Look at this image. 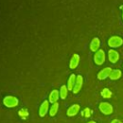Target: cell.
<instances>
[{"instance_id": "1", "label": "cell", "mask_w": 123, "mask_h": 123, "mask_svg": "<svg viewBox=\"0 0 123 123\" xmlns=\"http://www.w3.org/2000/svg\"><path fill=\"white\" fill-rule=\"evenodd\" d=\"M123 45V38L119 36H111L108 39V46L111 47V49L118 48Z\"/></svg>"}, {"instance_id": "2", "label": "cell", "mask_w": 123, "mask_h": 123, "mask_svg": "<svg viewBox=\"0 0 123 123\" xmlns=\"http://www.w3.org/2000/svg\"><path fill=\"white\" fill-rule=\"evenodd\" d=\"M98 109L105 115H111L113 112V107L109 102H105V101L104 102H100V104L98 106Z\"/></svg>"}, {"instance_id": "3", "label": "cell", "mask_w": 123, "mask_h": 123, "mask_svg": "<svg viewBox=\"0 0 123 123\" xmlns=\"http://www.w3.org/2000/svg\"><path fill=\"white\" fill-rule=\"evenodd\" d=\"M18 103H19L18 99L12 95H7L3 99V104L7 108H14L18 105Z\"/></svg>"}, {"instance_id": "4", "label": "cell", "mask_w": 123, "mask_h": 123, "mask_svg": "<svg viewBox=\"0 0 123 123\" xmlns=\"http://www.w3.org/2000/svg\"><path fill=\"white\" fill-rule=\"evenodd\" d=\"M93 61L95 62V64L102 65L106 61V53H105V51L103 49H99L97 52H95L94 56H93Z\"/></svg>"}, {"instance_id": "5", "label": "cell", "mask_w": 123, "mask_h": 123, "mask_svg": "<svg viewBox=\"0 0 123 123\" xmlns=\"http://www.w3.org/2000/svg\"><path fill=\"white\" fill-rule=\"evenodd\" d=\"M49 103H50V102H49L48 100H44V101L41 103V105H40V107H39V109H38V115H39L40 117L45 116V115L47 114V112H49V109H50Z\"/></svg>"}, {"instance_id": "6", "label": "cell", "mask_w": 123, "mask_h": 123, "mask_svg": "<svg viewBox=\"0 0 123 123\" xmlns=\"http://www.w3.org/2000/svg\"><path fill=\"white\" fill-rule=\"evenodd\" d=\"M108 58H109L110 62H111V63H116V62H118L120 56H119V53H118L115 49H111H111L108 51Z\"/></svg>"}, {"instance_id": "7", "label": "cell", "mask_w": 123, "mask_h": 123, "mask_svg": "<svg viewBox=\"0 0 123 123\" xmlns=\"http://www.w3.org/2000/svg\"><path fill=\"white\" fill-rule=\"evenodd\" d=\"M111 70H112V68L110 67V66H107V67L103 68L102 70H100V71L98 72V74H97V78H98V80L103 81V80L109 78V76H110Z\"/></svg>"}, {"instance_id": "8", "label": "cell", "mask_w": 123, "mask_h": 123, "mask_svg": "<svg viewBox=\"0 0 123 123\" xmlns=\"http://www.w3.org/2000/svg\"><path fill=\"white\" fill-rule=\"evenodd\" d=\"M83 83H84L83 76L82 75H77L76 76V82H75V85H74V87H73V90H72L74 94H77L81 90V88L83 86Z\"/></svg>"}, {"instance_id": "9", "label": "cell", "mask_w": 123, "mask_h": 123, "mask_svg": "<svg viewBox=\"0 0 123 123\" xmlns=\"http://www.w3.org/2000/svg\"><path fill=\"white\" fill-rule=\"evenodd\" d=\"M100 39L98 37H93L92 40L90 41V44H89V49L91 52H97L99 49H100Z\"/></svg>"}, {"instance_id": "10", "label": "cell", "mask_w": 123, "mask_h": 123, "mask_svg": "<svg viewBox=\"0 0 123 123\" xmlns=\"http://www.w3.org/2000/svg\"><path fill=\"white\" fill-rule=\"evenodd\" d=\"M79 111H80V105H78V104H73L72 106H70V107L67 109L66 114H67L68 116L72 117V116H75Z\"/></svg>"}, {"instance_id": "11", "label": "cell", "mask_w": 123, "mask_h": 123, "mask_svg": "<svg viewBox=\"0 0 123 123\" xmlns=\"http://www.w3.org/2000/svg\"><path fill=\"white\" fill-rule=\"evenodd\" d=\"M79 62H80V56L78 54H73L69 61V68L70 69L77 68V66L79 65Z\"/></svg>"}, {"instance_id": "12", "label": "cell", "mask_w": 123, "mask_h": 123, "mask_svg": "<svg viewBox=\"0 0 123 123\" xmlns=\"http://www.w3.org/2000/svg\"><path fill=\"white\" fill-rule=\"evenodd\" d=\"M59 98H60V91L57 90V89H53V90L50 92V94H49L48 101H49L50 103L54 104V103H57V102H58Z\"/></svg>"}, {"instance_id": "13", "label": "cell", "mask_w": 123, "mask_h": 123, "mask_svg": "<svg viewBox=\"0 0 123 123\" xmlns=\"http://www.w3.org/2000/svg\"><path fill=\"white\" fill-rule=\"evenodd\" d=\"M121 76H122L121 70H119V69H112L111 72V74H110V76H109V78L111 81H116V80L120 79Z\"/></svg>"}, {"instance_id": "14", "label": "cell", "mask_w": 123, "mask_h": 123, "mask_svg": "<svg viewBox=\"0 0 123 123\" xmlns=\"http://www.w3.org/2000/svg\"><path fill=\"white\" fill-rule=\"evenodd\" d=\"M75 82H76V75L72 73V74L69 76L68 80H67V85H66V86H67L68 90H73Z\"/></svg>"}, {"instance_id": "15", "label": "cell", "mask_w": 123, "mask_h": 123, "mask_svg": "<svg viewBox=\"0 0 123 123\" xmlns=\"http://www.w3.org/2000/svg\"><path fill=\"white\" fill-rule=\"evenodd\" d=\"M59 91H60V98L62 100H64L67 97V94H68V88H67V86H62Z\"/></svg>"}, {"instance_id": "16", "label": "cell", "mask_w": 123, "mask_h": 123, "mask_svg": "<svg viewBox=\"0 0 123 123\" xmlns=\"http://www.w3.org/2000/svg\"><path fill=\"white\" fill-rule=\"evenodd\" d=\"M58 110H59V103L57 102V103L52 104V106L49 109V114H50V116H52V117L55 116L57 114V112H58Z\"/></svg>"}, {"instance_id": "17", "label": "cell", "mask_w": 123, "mask_h": 123, "mask_svg": "<svg viewBox=\"0 0 123 123\" xmlns=\"http://www.w3.org/2000/svg\"><path fill=\"white\" fill-rule=\"evenodd\" d=\"M112 95V92L111 91V89H109L108 87H105L102 89L101 91V96L104 98V99H110Z\"/></svg>"}, {"instance_id": "18", "label": "cell", "mask_w": 123, "mask_h": 123, "mask_svg": "<svg viewBox=\"0 0 123 123\" xmlns=\"http://www.w3.org/2000/svg\"><path fill=\"white\" fill-rule=\"evenodd\" d=\"M92 114V111L89 109V108H85L82 111H81V115L85 118H89Z\"/></svg>"}, {"instance_id": "19", "label": "cell", "mask_w": 123, "mask_h": 123, "mask_svg": "<svg viewBox=\"0 0 123 123\" xmlns=\"http://www.w3.org/2000/svg\"><path fill=\"white\" fill-rule=\"evenodd\" d=\"M18 115H19V117L20 118H22V119H26L27 117H28V115H29V111H28V110L27 109H20L19 111H18Z\"/></svg>"}, {"instance_id": "20", "label": "cell", "mask_w": 123, "mask_h": 123, "mask_svg": "<svg viewBox=\"0 0 123 123\" xmlns=\"http://www.w3.org/2000/svg\"><path fill=\"white\" fill-rule=\"evenodd\" d=\"M111 123H123V121H121V120H119V119H112L111 120Z\"/></svg>"}, {"instance_id": "21", "label": "cell", "mask_w": 123, "mask_h": 123, "mask_svg": "<svg viewBox=\"0 0 123 123\" xmlns=\"http://www.w3.org/2000/svg\"><path fill=\"white\" fill-rule=\"evenodd\" d=\"M120 8H121V10H122V14H121V16H122V20H123V6H121Z\"/></svg>"}, {"instance_id": "22", "label": "cell", "mask_w": 123, "mask_h": 123, "mask_svg": "<svg viewBox=\"0 0 123 123\" xmlns=\"http://www.w3.org/2000/svg\"><path fill=\"white\" fill-rule=\"evenodd\" d=\"M86 123H97V122H95V121H93V120H90V121H88V122H86Z\"/></svg>"}]
</instances>
